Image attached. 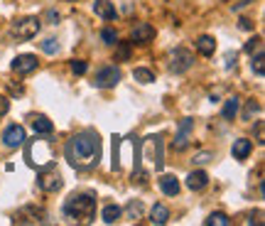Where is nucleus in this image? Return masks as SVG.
<instances>
[{"label":"nucleus","instance_id":"f8f14e48","mask_svg":"<svg viewBox=\"0 0 265 226\" xmlns=\"http://www.w3.org/2000/svg\"><path fill=\"white\" fill-rule=\"evenodd\" d=\"M209 185V175L204 170H196V172H189L187 175V187L191 192H199V189H204Z\"/></svg>","mask_w":265,"mask_h":226},{"label":"nucleus","instance_id":"6ab92c4d","mask_svg":"<svg viewBox=\"0 0 265 226\" xmlns=\"http://www.w3.org/2000/svg\"><path fill=\"white\" fill-rule=\"evenodd\" d=\"M238 106H241V98H238V96H231L226 103H224V111H221L224 118H226V121H233V118L238 116Z\"/></svg>","mask_w":265,"mask_h":226},{"label":"nucleus","instance_id":"4be33fe9","mask_svg":"<svg viewBox=\"0 0 265 226\" xmlns=\"http://www.w3.org/2000/svg\"><path fill=\"white\" fill-rule=\"evenodd\" d=\"M132 79L140 81V84H152V81H155V74H152L150 69H145V67H138V69L132 72Z\"/></svg>","mask_w":265,"mask_h":226},{"label":"nucleus","instance_id":"aec40b11","mask_svg":"<svg viewBox=\"0 0 265 226\" xmlns=\"http://www.w3.org/2000/svg\"><path fill=\"white\" fill-rule=\"evenodd\" d=\"M120 207L118 204H108V207H103V214H101V219L106 221V224H115L118 219H120Z\"/></svg>","mask_w":265,"mask_h":226},{"label":"nucleus","instance_id":"ddd939ff","mask_svg":"<svg viewBox=\"0 0 265 226\" xmlns=\"http://www.w3.org/2000/svg\"><path fill=\"white\" fill-rule=\"evenodd\" d=\"M94 13L103 20H115V5L111 0H94Z\"/></svg>","mask_w":265,"mask_h":226},{"label":"nucleus","instance_id":"7c9ffc66","mask_svg":"<svg viewBox=\"0 0 265 226\" xmlns=\"http://www.w3.org/2000/svg\"><path fill=\"white\" fill-rule=\"evenodd\" d=\"M8 111H10V101L5 96H0V116H5Z\"/></svg>","mask_w":265,"mask_h":226},{"label":"nucleus","instance_id":"f257e3e1","mask_svg":"<svg viewBox=\"0 0 265 226\" xmlns=\"http://www.w3.org/2000/svg\"><path fill=\"white\" fill-rule=\"evenodd\" d=\"M64 155H67L72 167H94L101 160V140L94 131H84L67 143Z\"/></svg>","mask_w":265,"mask_h":226},{"label":"nucleus","instance_id":"7ed1b4c3","mask_svg":"<svg viewBox=\"0 0 265 226\" xmlns=\"http://www.w3.org/2000/svg\"><path fill=\"white\" fill-rule=\"evenodd\" d=\"M61 185H64V180H61V175H59V170L54 167H44L37 172V187L42 189V192H57V189H61Z\"/></svg>","mask_w":265,"mask_h":226},{"label":"nucleus","instance_id":"c756f323","mask_svg":"<svg viewBox=\"0 0 265 226\" xmlns=\"http://www.w3.org/2000/svg\"><path fill=\"white\" fill-rule=\"evenodd\" d=\"M209 160H211V152H199V155L194 157V162H196V165H207Z\"/></svg>","mask_w":265,"mask_h":226},{"label":"nucleus","instance_id":"6e6552de","mask_svg":"<svg viewBox=\"0 0 265 226\" xmlns=\"http://www.w3.org/2000/svg\"><path fill=\"white\" fill-rule=\"evenodd\" d=\"M25 140H27L25 128H22V126H18V123H15V126H8V128L3 131V143H5L8 148H13V150H15V148H20Z\"/></svg>","mask_w":265,"mask_h":226},{"label":"nucleus","instance_id":"dca6fc26","mask_svg":"<svg viewBox=\"0 0 265 226\" xmlns=\"http://www.w3.org/2000/svg\"><path fill=\"white\" fill-rule=\"evenodd\" d=\"M194 47H196V52L204 56H211L214 52H216V39L209 37V35H202V37L194 42Z\"/></svg>","mask_w":265,"mask_h":226},{"label":"nucleus","instance_id":"20e7f679","mask_svg":"<svg viewBox=\"0 0 265 226\" xmlns=\"http://www.w3.org/2000/svg\"><path fill=\"white\" fill-rule=\"evenodd\" d=\"M118 81H120V69L118 67H103V69L96 72L94 86L96 89H113Z\"/></svg>","mask_w":265,"mask_h":226},{"label":"nucleus","instance_id":"9d476101","mask_svg":"<svg viewBox=\"0 0 265 226\" xmlns=\"http://www.w3.org/2000/svg\"><path fill=\"white\" fill-rule=\"evenodd\" d=\"M130 39L132 44H148V42L155 39V27L150 22H140V25H135V30L130 32Z\"/></svg>","mask_w":265,"mask_h":226},{"label":"nucleus","instance_id":"9b49d317","mask_svg":"<svg viewBox=\"0 0 265 226\" xmlns=\"http://www.w3.org/2000/svg\"><path fill=\"white\" fill-rule=\"evenodd\" d=\"M191 126H194V121H191V118H184V121L179 123V131H177V138H174V148H177V150H182V148H187V145H189Z\"/></svg>","mask_w":265,"mask_h":226},{"label":"nucleus","instance_id":"f03ea898","mask_svg":"<svg viewBox=\"0 0 265 226\" xmlns=\"http://www.w3.org/2000/svg\"><path fill=\"white\" fill-rule=\"evenodd\" d=\"M96 214V197L89 194V192H79V194H72L67 202H64V216L72 219V221H91Z\"/></svg>","mask_w":265,"mask_h":226},{"label":"nucleus","instance_id":"f3484780","mask_svg":"<svg viewBox=\"0 0 265 226\" xmlns=\"http://www.w3.org/2000/svg\"><path fill=\"white\" fill-rule=\"evenodd\" d=\"M150 221L157 226L167 224V221H170V209L165 207V204H155V207L150 209Z\"/></svg>","mask_w":265,"mask_h":226},{"label":"nucleus","instance_id":"4468645a","mask_svg":"<svg viewBox=\"0 0 265 226\" xmlns=\"http://www.w3.org/2000/svg\"><path fill=\"white\" fill-rule=\"evenodd\" d=\"M231 152H233V157H236V160H246L248 155L253 152V143H250L248 138H238V140H233Z\"/></svg>","mask_w":265,"mask_h":226},{"label":"nucleus","instance_id":"393cba45","mask_svg":"<svg viewBox=\"0 0 265 226\" xmlns=\"http://www.w3.org/2000/svg\"><path fill=\"white\" fill-rule=\"evenodd\" d=\"M39 47H42V52H44V54H57V52H59V42H57V39H52V37L44 39Z\"/></svg>","mask_w":265,"mask_h":226},{"label":"nucleus","instance_id":"c85d7f7f","mask_svg":"<svg viewBox=\"0 0 265 226\" xmlns=\"http://www.w3.org/2000/svg\"><path fill=\"white\" fill-rule=\"evenodd\" d=\"M260 111V103H258V101H250V103H248V108H246V113H243V118H250V116H253V113H258Z\"/></svg>","mask_w":265,"mask_h":226},{"label":"nucleus","instance_id":"2eb2a0df","mask_svg":"<svg viewBox=\"0 0 265 226\" xmlns=\"http://www.w3.org/2000/svg\"><path fill=\"white\" fill-rule=\"evenodd\" d=\"M160 189L167 194V197H177L179 194V180L174 175H162L160 177Z\"/></svg>","mask_w":265,"mask_h":226},{"label":"nucleus","instance_id":"a211bd4d","mask_svg":"<svg viewBox=\"0 0 265 226\" xmlns=\"http://www.w3.org/2000/svg\"><path fill=\"white\" fill-rule=\"evenodd\" d=\"M32 128H35L37 135H49V133L54 131V123H52L47 116H35V118H32Z\"/></svg>","mask_w":265,"mask_h":226},{"label":"nucleus","instance_id":"0eeeda50","mask_svg":"<svg viewBox=\"0 0 265 226\" xmlns=\"http://www.w3.org/2000/svg\"><path fill=\"white\" fill-rule=\"evenodd\" d=\"M37 56L35 54H20L13 59V64H10V69L15 72V74L20 76H25V74H32L35 69H37Z\"/></svg>","mask_w":265,"mask_h":226},{"label":"nucleus","instance_id":"bb28decb","mask_svg":"<svg viewBox=\"0 0 265 226\" xmlns=\"http://www.w3.org/2000/svg\"><path fill=\"white\" fill-rule=\"evenodd\" d=\"M86 69H89V64H86V62H81V59H74V62H72V72H74V74H86Z\"/></svg>","mask_w":265,"mask_h":226},{"label":"nucleus","instance_id":"72a5a7b5","mask_svg":"<svg viewBox=\"0 0 265 226\" xmlns=\"http://www.w3.org/2000/svg\"><path fill=\"white\" fill-rule=\"evenodd\" d=\"M250 3H253V0H241V3H236V5H233V10L238 13V10H243L246 5H250Z\"/></svg>","mask_w":265,"mask_h":226},{"label":"nucleus","instance_id":"473e14b6","mask_svg":"<svg viewBox=\"0 0 265 226\" xmlns=\"http://www.w3.org/2000/svg\"><path fill=\"white\" fill-rule=\"evenodd\" d=\"M241 30H246V32H248V30H253V20H250V18H241Z\"/></svg>","mask_w":265,"mask_h":226},{"label":"nucleus","instance_id":"b1692460","mask_svg":"<svg viewBox=\"0 0 265 226\" xmlns=\"http://www.w3.org/2000/svg\"><path fill=\"white\" fill-rule=\"evenodd\" d=\"M250 67H253V72H255L258 76H263V74H265V56H263V52H258V54L253 56Z\"/></svg>","mask_w":265,"mask_h":226},{"label":"nucleus","instance_id":"2f4dec72","mask_svg":"<svg viewBox=\"0 0 265 226\" xmlns=\"http://www.w3.org/2000/svg\"><path fill=\"white\" fill-rule=\"evenodd\" d=\"M255 135H258V143L263 145V143H265V138H263V121H258V123H255Z\"/></svg>","mask_w":265,"mask_h":226},{"label":"nucleus","instance_id":"5701e85b","mask_svg":"<svg viewBox=\"0 0 265 226\" xmlns=\"http://www.w3.org/2000/svg\"><path fill=\"white\" fill-rule=\"evenodd\" d=\"M115 62H128L130 59V42H115Z\"/></svg>","mask_w":265,"mask_h":226},{"label":"nucleus","instance_id":"412c9836","mask_svg":"<svg viewBox=\"0 0 265 226\" xmlns=\"http://www.w3.org/2000/svg\"><path fill=\"white\" fill-rule=\"evenodd\" d=\"M204 224L207 226H231V219H228L224 211H214V214H209L207 219H204Z\"/></svg>","mask_w":265,"mask_h":226},{"label":"nucleus","instance_id":"39448f33","mask_svg":"<svg viewBox=\"0 0 265 226\" xmlns=\"http://www.w3.org/2000/svg\"><path fill=\"white\" fill-rule=\"evenodd\" d=\"M37 32H39L37 18H25V20H18V22L13 25V35L18 39H32Z\"/></svg>","mask_w":265,"mask_h":226},{"label":"nucleus","instance_id":"cd10ccee","mask_svg":"<svg viewBox=\"0 0 265 226\" xmlns=\"http://www.w3.org/2000/svg\"><path fill=\"white\" fill-rule=\"evenodd\" d=\"M260 42H263V39H260V37H253V39H248V42H246V47H243V49H246L248 54H253V49H258V47H260Z\"/></svg>","mask_w":265,"mask_h":226},{"label":"nucleus","instance_id":"1a4fd4ad","mask_svg":"<svg viewBox=\"0 0 265 226\" xmlns=\"http://www.w3.org/2000/svg\"><path fill=\"white\" fill-rule=\"evenodd\" d=\"M44 219H47V214H44L42 207H25L20 209L18 216H15L18 224H42Z\"/></svg>","mask_w":265,"mask_h":226},{"label":"nucleus","instance_id":"423d86ee","mask_svg":"<svg viewBox=\"0 0 265 226\" xmlns=\"http://www.w3.org/2000/svg\"><path fill=\"white\" fill-rule=\"evenodd\" d=\"M191 64H194V54H191L189 49H182V47H179V49H174V54H172L170 72H174V74H184Z\"/></svg>","mask_w":265,"mask_h":226},{"label":"nucleus","instance_id":"a878e982","mask_svg":"<svg viewBox=\"0 0 265 226\" xmlns=\"http://www.w3.org/2000/svg\"><path fill=\"white\" fill-rule=\"evenodd\" d=\"M101 39H103L106 44H115V42H118V35H115V30H108V27H106V30H101Z\"/></svg>","mask_w":265,"mask_h":226}]
</instances>
